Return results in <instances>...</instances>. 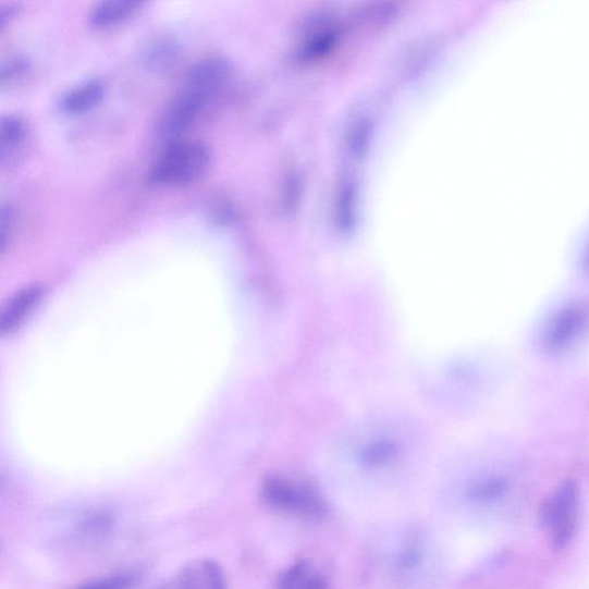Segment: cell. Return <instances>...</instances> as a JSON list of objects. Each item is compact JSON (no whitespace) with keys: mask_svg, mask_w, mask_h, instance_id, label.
I'll return each mask as SVG.
<instances>
[{"mask_svg":"<svg viewBox=\"0 0 589 589\" xmlns=\"http://www.w3.org/2000/svg\"><path fill=\"white\" fill-rule=\"evenodd\" d=\"M211 154L206 145L197 140H177L154 162L148 174L156 186H180L192 184L210 167Z\"/></svg>","mask_w":589,"mask_h":589,"instance_id":"6da1fadb","label":"cell"},{"mask_svg":"<svg viewBox=\"0 0 589 589\" xmlns=\"http://www.w3.org/2000/svg\"><path fill=\"white\" fill-rule=\"evenodd\" d=\"M260 496L263 503L281 514L318 520L329 513L327 501L315 487L287 477L273 476L263 480Z\"/></svg>","mask_w":589,"mask_h":589,"instance_id":"7a4b0ae2","label":"cell"},{"mask_svg":"<svg viewBox=\"0 0 589 589\" xmlns=\"http://www.w3.org/2000/svg\"><path fill=\"white\" fill-rule=\"evenodd\" d=\"M579 487L576 481L563 482L557 491L541 507L540 525L550 536L556 550L572 543L579 519Z\"/></svg>","mask_w":589,"mask_h":589,"instance_id":"3957f363","label":"cell"},{"mask_svg":"<svg viewBox=\"0 0 589 589\" xmlns=\"http://www.w3.org/2000/svg\"><path fill=\"white\" fill-rule=\"evenodd\" d=\"M207 100L194 91L181 88L161 114L157 127L158 137L168 144L179 140L193 126Z\"/></svg>","mask_w":589,"mask_h":589,"instance_id":"277c9868","label":"cell"},{"mask_svg":"<svg viewBox=\"0 0 589 589\" xmlns=\"http://www.w3.org/2000/svg\"><path fill=\"white\" fill-rule=\"evenodd\" d=\"M156 589H229L221 565L211 559H197L182 566Z\"/></svg>","mask_w":589,"mask_h":589,"instance_id":"5b68a950","label":"cell"},{"mask_svg":"<svg viewBox=\"0 0 589 589\" xmlns=\"http://www.w3.org/2000/svg\"><path fill=\"white\" fill-rule=\"evenodd\" d=\"M46 296L42 284L34 283L20 290L0 307V339L22 329Z\"/></svg>","mask_w":589,"mask_h":589,"instance_id":"8992f818","label":"cell"},{"mask_svg":"<svg viewBox=\"0 0 589 589\" xmlns=\"http://www.w3.org/2000/svg\"><path fill=\"white\" fill-rule=\"evenodd\" d=\"M586 321L587 310L581 304L564 308L548 323L543 334L544 347L552 353L567 349L584 332Z\"/></svg>","mask_w":589,"mask_h":589,"instance_id":"52a82bcc","label":"cell"},{"mask_svg":"<svg viewBox=\"0 0 589 589\" xmlns=\"http://www.w3.org/2000/svg\"><path fill=\"white\" fill-rule=\"evenodd\" d=\"M232 74V64L222 57L201 60L187 75L184 88L210 99L225 85Z\"/></svg>","mask_w":589,"mask_h":589,"instance_id":"ba28073f","label":"cell"},{"mask_svg":"<svg viewBox=\"0 0 589 589\" xmlns=\"http://www.w3.org/2000/svg\"><path fill=\"white\" fill-rule=\"evenodd\" d=\"M403 453L402 441L390 434H378L365 442L357 454L367 469L379 470L394 464Z\"/></svg>","mask_w":589,"mask_h":589,"instance_id":"9c48e42d","label":"cell"},{"mask_svg":"<svg viewBox=\"0 0 589 589\" xmlns=\"http://www.w3.org/2000/svg\"><path fill=\"white\" fill-rule=\"evenodd\" d=\"M275 589H328L327 579L308 560H298L280 573Z\"/></svg>","mask_w":589,"mask_h":589,"instance_id":"30bf717a","label":"cell"},{"mask_svg":"<svg viewBox=\"0 0 589 589\" xmlns=\"http://www.w3.org/2000/svg\"><path fill=\"white\" fill-rule=\"evenodd\" d=\"M144 3L135 0H109L98 4L89 16V23L94 28L105 29L113 27L134 15Z\"/></svg>","mask_w":589,"mask_h":589,"instance_id":"8fae6325","label":"cell"},{"mask_svg":"<svg viewBox=\"0 0 589 589\" xmlns=\"http://www.w3.org/2000/svg\"><path fill=\"white\" fill-rule=\"evenodd\" d=\"M27 135L25 119L17 114L0 116V167L24 146Z\"/></svg>","mask_w":589,"mask_h":589,"instance_id":"7c38bea8","label":"cell"},{"mask_svg":"<svg viewBox=\"0 0 589 589\" xmlns=\"http://www.w3.org/2000/svg\"><path fill=\"white\" fill-rule=\"evenodd\" d=\"M105 95V85L98 79H91L66 94L62 100V109L69 114L86 113L95 109Z\"/></svg>","mask_w":589,"mask_h":589,"instance_id":"4fadbf2b","label":"cell"},{"mask_svg":"<svg viewBox=\"0 0 589 589\" xmlns=\"http://www.w3.org/2000/svg\"><path fill=\"white\" fill-rule=\"evenodd\" d=\"M510 490V479L493 475L475 480L467 487L465 495L474 503L489 504L503 499Z\"/></svg>","mask_w":589,"mask_h":589,"instance_id":"5bb4252c","label":"cell"},{"mask_svg":"<svg viewBox=\"0 0 589 589\" xmlns=\"http://www.w3.org/2000/svg\"><path fill=\"white\" fill-rule=\"evenodd\" d=\"M30 69L32 64L25 54L13 51L0 53V90L22 84Z\"/></svg>","mask_w":589,"mask_h":589,"instance_id":"9a60e30c","label":"cell"},{"mask_svg":"<svg viewBox=\"0 0 589 589\" xmlns=\"http://www.w3.org/2000/svg\"><path fill=\"white\" fill-rule=\"evenodd\" d=\"M339 33L331 28L315 32L298 49L297 57L300 62H315L329 54L338 44Z\"/></svg>","mask_w":589,"mask_h":589,"instance_id":"2e32d148","label":"cell"},{"mask_svg":"<svg viewBox=\"0 0 589 589\" xmlns=\"http://www.w3.org/2000/svg\"><path fill=\"white\" fill-rule=\"evenodd\" d=\"M428 553L418 540H409L405 542L395 556V572L402 576H410L419 573L425 564Z\"/></svg>","mask_w":589,"mask_h":589,"instance_id":"e0dca14e","label":"cell"},{"mask_svg":"<svg viewBox=\"0 0 589 589\" xmlns=\"http://www.w3.org/2000/svg\"><path fill=\"white\" fill-rule=\"evenodd\" d=\"M139 579L137 572H124L90 581L76 589H133Z\"/></svg>","mask_w":589,"mask_h":589,"instance_id":"ac0fdd59","label":"cell"},{"mask_svg":"<svg viewBox=\"0 0 589 589\" xmlns=\"http://www.w3.org/2000/svg\"><path fill=\"white\" fill-rule=\"evenodd\" d=\"M11 223L12 222H7L0 225V257L4 255L9 247L11 238Z\"/></svg>","mask_w":589,"mask_h":589,"instance_id":"d6986e66","label":"cell"},{"mask_svg":"<svg viewBox=\"0 0 589 589\" xmlns=\"http://www.w3.org/2000/svg\"><path fill=\"white\" fill-rule=\"evenodd\" d=\"M16 13L17 8L15 7L0 8V30H2L11 22Z\"/></svg>","mask_w":589,"mask_h":589,"instance_id":"ffe728a7","label":"cell"}]
</instances>
